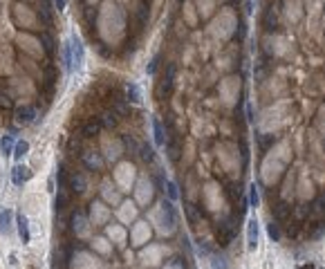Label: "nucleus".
Masks as SVG:
<instances>
[{"mask_svg":"<svg viewBox=\"0 0 325 269\" xmlns=\"http://www.w3.org/2000/svg\"><path fill=\"white\" fill-rule=\"evenodd\" d=\"M97 32L101 41L108 45H119L126 34V11L115 0H103L97 14Z\"/></svg>","mask_w":325,"mask_h":269,"instance_id":"1","label":"nucleus"},{"mask_svg":"<svg viewBox=\"0 0 325 269\" xmlns=\"http://www.w3.org/2000/svg\"><path fill=\"white\" fill-rule=\"evenodd\" d=\"M289 162H291L289 142H287V139H280V142L267 153V157L262 159V164H260V179H262V184H267V186L276 184L278 179H280V175H283L285 166H287Z\"/></svg>","mask_w":325,"mask_h":269,"instance_id":"2","label":"nucleus"},{"mask_svg":"<svg viewBox=\"0 0 325 269\" xmlns=\"http://www.w3.org/2000/svg\"><path fill=\"white\" fill-rule=\"evenodd\" d=\"M235 27H238V16H235V9L231 7H222L218 9V14L209 20V36L215 43H227L229 38L235 34Z\"/></svg>","mask_w":325,"mask_h":269,"instance_id":"3","label":"nucleus"},{"mask_svg":"<svg viewBox=\"0 0 325 269\" xmlns=\"http://www.w3.org/2000/svg\"><path fill=\"white\" fill-rule=\"evenodd\" d=\"M287 110H289L287 101H276V103H272L260 115V130L265 132V134L278 132L280 128L287 123Z\"/></svg>","mask_w":325,"mask_h":269,"instance_id":"4","label":"nucleus"},{"mask_svg":"<svg viewBox=\"0 0 325 269\" xmlns=\"http://www.w3.org/2000/svg\"><path fill=\"white\" fill-rule=\"evenodd\" d=\"M11 20L16 22V27H20V32L38 30V14L27 3H20V0H16L11 5Z\"/></svg>","mask_w":325,"mask_h":269,"instance_id":"5","label":"nucleus"},{"mask_svg":"<svg viewBox=\"0 0 325 269\" xmlns=\"http://www.w3.org/2000/svg\"><path fill=\"white\" fill-rule=\"evenodd\" d=\"M218 159H220L222 168L229 173V175H238L240 173V153H238V146L224 142L218 146Z\"/></svg>","mask_w":325,"mask_h":269,"instance_id":"6","label":"nucleus"},{"mask_svg":"<svg viewBox=\"0 0 325 269\" xmlns=\"http://www.w3.org/2000/svg\"><path fill=\"white\" fill-rule=\"evenodd\" d=\"M112 182L121 191H132L134 182H137V168H134L132 162H119L112 171Z\"/></svg>","mask_w":325,"mask_h":269,"instance_id":"7","label":"nucleus"},{"mask_svg":"<svg viewBox=\"0 0 325 269\" xmlns=\"http://www.w3.org/2000/svg\"><path fill=\"white\" fill-rule=\"evenodd\" d=\"M150 224H155L157 231H159L161 235H171L173 231H175V227H173V216H171L168 204L159 202L155 209H150Z\"/></svg>","mask_w":325,"mask_h":269,"instance_id":"8","label":"nucleus"},{"mask_svg":"<svg viewBox=\"0 0 325 269\" xmlns=\"http://www.w3.org/2000/svg\"><path fill=\"white\" fill-rule=\"evenodd\" d=\"M16 45L20 47V52L30 54L32 59H43V54H45L43 43L30 32H18V34H16Z\"/></svg>","mask_w":325,"mask_h":269,"instance_id":"9","label":"nucleus"},{"mask_svg":"<svg viewBox=\"0 0 325 269\" xmlns=\"http://www.w3.org/2000/svg\"><path fill=\"white\" fill-rule=\"evenodd\" d=\"M218 92H220V99L224 105H235V101L240 97V78L238 76H227L220 81V88H218Z\"/></svg>","mask_w":325,"mask_h":269,"instance_id":"10","label":"nucleus"},{"mask_svg":"<svg viewBox=\"0 0 325 269\" xmlns=\"http://www.w3.org/2000/svg\"><path fill=\"white\" fill-rule=\"evenodd\" d=\"M134 202H137V206H148L150 202L155 198V186L153 182H150V177H137V182H134Z\"/></svg>","mask_w":325,"mask_h":269,"instance_id":"11","label":"nucleus"},{"mask_svg":"<svg viewBox=\"0 0 325 269\" xmlns=\"http://www.w3.org/2000/svg\"><path fill=\"white\" fill-rule=\"evenodd\" d=\"M204 202H206V206H209L211 211H220L227 202H224V195H222V189H220V184L218 182H206L204 184Z\"/></svg>","mask_w":325,"mask_h":269,"instance_id":"12","label":"nucleus"},{"mask_svg":"<svg viewBox=\"0 0 325 269\" xmlns=\"http://www.w3.org/2000/svg\"><path fill=\"white\" fill-rule=\"evenodd\" d=\"M92 227H105L110 222V206L103 200H94L90 204V213H88Z\"/></svg>","mask_w":325,"mask_h":269,"instance_id":"13","label":"nucleus"},{"mask_svg":"<svg viewBox=\"0 0 325 269\" xmlns=\"http://www.w3.org/2000/svg\"><path fill=\"white\" fill-rule=\"evenodd\" d=\"M101 153H103L105 162H117L123 153V144L112 134H103L101 137Z\"/></svg>","mask_w":325,"mask_h":269,"instance_id":"14","label":"nucleus"},{"mask_svg":"<svg viewBox=\"0 0 325 269\" xmlns=\"http://www.w3.org/2000/svg\"><path fill=\"white\" fill-rule=\"evenodd\" d=\"M265 47H267V52H272L274 56H289L291 43H289L287 36L274 34V36H267L265 38Z\"/></svg>","mask_w":325,"mask_h":269,"instance_id":"15","label":"nucleus"},{"mask_svg":"<svg viewBox=\"0 0 325 269\" xmlns=\"http://www.w3.org/2000/svg\"><path fill=\"white\" fill-rule=\"evenodd\" d=\"M153 235V229H150V222L146 220H137L132 224V231H130V245L132 247H144Z\"/></svg>","mask_w":325,"mask_h":269,"instance_id":"16","label":"nucleus"},{"mask_svg":"<svg viewBox=\"0 0 325 269\" xmlns=\"http://www.w3.org/2000/svg\"><path fill=\"white\" fill-rule=\"evenodd\" d=\"M139 216V206L137 202L132 200H121V204L117 206V218H119L121 224H134Z\"/></svg>","mask_w":325,"mask_h":269,"instance_id":"17","label":"nucleus"},{"mask_svg":"<svg viewBox=\"0 0 325 269\" xmlns=\"http://www.w3.org/2000/svg\"><path fill=\"white\" fill-rule=\"evenodd\" d=\"M101 200L105 202V204L110 206H119L121 204V189L117 186L115 182H110V179H105L103 184H101Z\"/></svg>","mask_w":325,"mask_h":269,"instance_id":"18","label":"nucleus"},{"mask_svg":"<svg viewBox=\"0 0 325 269\" xmlns=\"http://www.w3.org/2000/svg\"><path fill=\"white\" fill-rule=\"evenodd\" d=\"M166 247H161V245H148L146 249L142 251V262L146 267H155V265H159L161 262V256L166 254Z\"/></svg>","mask_w":325,"mask_h":269,"instance_id":"19","label":"nucleus"},{"mask_svg":"<svg viewBox=\"0 0 325 269\" xmlns=\"http://www.w3.org/2000/svg\"><path fill=\"white\" fill-rule=\"evenodd\" d=\"M303 0H283V16L287 22H299L303 18Z\"/></svg>","mask_w":325,"mask_h":269,"instance_id":"20","label":"nucleus"},{"mask_svg":"<svg viewBox=\"0 0 325 269\" xmlns=\"http://www.w3.org/2000/svg\"><path fill=\"white\" fill-rule=\"evenodd\" d=\"M220 3H222V0H193L195 9H198V14H200V18H209V20L218 14Z\"/></svg>","mask_w":325,"mask_h":269,"instance_id":"21","label":"nucleus"},{"mask_svg":"<svg viewBox=\"0 0 325 269\" xmlns=\"http://www.w3.org/2000/svg\"><path fill=\"white\" fill-rule=\"evenodd\" d=\"M105 235L110 238V243H115L119 247H123L128 240V231L123 224H105Z\"/></svg>","mask_w":325,"mask_h":269,"instance_id":"22","label":"nucleus"},{"mask_svg":"<svg viewBox=\"0 0 325 269\" xmlns=\"http://www.w3.org/2000/svg\"><path fill=\"white\" fill-rule=\"evenodd\" d=\"M14 72V54L7 43L0 45V74H11Z\"/></svg>","mask_w":325,"mask_h":269,"instance_id":"23","label":"nucleus"},{"mask_svg":"<svg viewBox=\"0 0 325 269\" xmlns=\"http://www.w3.org/2000/svg\"><path fill=\"white\" fill-rule=\"evenodd\" d=\"M90 231H92V222H90V218L86 216H74V233L78 235V238H88Z\"/></svg>","mask_w":325,"mask_h":269,"instance_id":"24","label":"nucleus"},{"mask_svg":"<svg viewBox=\"0 0 325 269\" xmlns=\"http://www.w3.org/2000/svg\"><path fill=\"white\" fill-rule=\"evenodd\" d=\"M182 16H184V20H186V25H188V27H195V25L200 22V14H198V9H195L193 0H186V3H184V7H182Z\"/></svg>","mask_w":325,"mask_h":269,"instance_id":"25","label":"nucleus"},{"mask_svg":"<svg viewBox=\"0 0 325 269\" xmlns=\"http://www.w3.org/2000/svg\"><path fill=\"white\" fill-rule=\"evenodd\" d=\"M92 249L99 251V254H103V256L112 254L110 238H108V235H97V238H92Z\"/></svg>","mask_w":325,"mask_h":269,"instance_id":"26","label":"nucleus"},{"mask_svg":"<svg viewBox=\"0 0 325 269\" xmlns=\"http://www.w3.org/2000/svg\"><path fill=\"white\" fill-rule=\"evenodd\" d=\"M312 195H314L312 182H310V179H305V177H301V182H299V198L301 200H310Z\"/></svg>","mask_w":325,"mask_h":269,"instance_id":"27","label":"nucleus"},{"mask_svg":"<svg viewBox=\"0 0 325 269\" xmlns=\"http://www.w3.org/2000/svg\"><path fill=\"white\" fill-rule=\"evenodd\" d=\"M247 245H249V249H256V245H258V224H256V220H251L249 229H247Z\"/></svg>","mask_w":325,"mask_h":269,"instance_id":"28","label":"nucleus"},{"mask_svg":"<svg viewBox=\"0 0 325 269\" xmlns=\"http://www.w3.org/2000/svg\"><path fill=\"white\" fill-rule=\"evenodd\" d=\"M11 179H14L16 186H18V184H25L27 179H30V171H27L25 166H16L14 173H11Z\"/></svg>","mask_w":325,"mask_h":269,"instance_id":"29","label":"nucleus"},{"mask_svg":"<svg viewBox=\"0 0 325 269\" xmlns=\"http://www.w3.org/2000/svg\"><path fill=\"white\" fill-rule=\"evenodd\" d=\"M18 235L22 243H30V222H27L25 216H18Z\"/></svg>","mask_w":325,"mask_h":269,"instance_id":"30","label":"nucleus"},{"mask_svg":"<svg viewBox=\"0 0 325 269\" xmlns=\"http://www.w3.org/2000/svg\"><path fill=\"white\" fill-rule=\"evenodd\" d=\"M9 227H11V211L5 209V211H0V231L9 233Z\"/></svg>","mask_w":325,"mask_h":269,"instance_id":"31","label":"nucleus"},{"mask_svg":"<svg viewBox=\"0 0 325 269\" xmlns=\"http://www.w3.org/2000/svg\"><path fill=\"white\" fill-rule=\"evenodd\" d=\"M27 150H30V144H27L25 139H20V142H16V146H14V155H16V159H20V157H25V155H27Z\"/></svg>","mask_w":325,"mask_h":269,"instance_id":"32","label":"nucleus"},{"mask_svg":"<svg viewBox=\"0 0 325 269\" xmlns=\"http://www.w3.org/2000/svg\"><path fill=\"white\" fill-rule=\"evenodd\" d=\"M14 139H11V137H3V142H0V150H3V153L5 155H11V153H14Z\"/></svg>","mask_w":325,"mask_h":269,"instance_id":"33","label":"nucleus"},{"mask_svg":"<svg viewBox=\"0 0 325 269\" xmlns=\"http://www.w3.org/2000/svg\"><path fill=\"white\" fill-rule=\"evenodd\" d=\"M32 119H34V108H22V110H18V121L27 123V121H32Z\"/></svg>","mask_w":325,"mask_h":269,"instance_id":"34","label":"nucleus"},{"mask_svg":"<svg viewBox=\"0 0 325 269\" xmlns=\"http://www.w3.org/2000/svg\"><path fill=\"white\" fill-rule=\"evenodd\" d=\"M318 128H321L323 139H325V105H323L321 110H318Z\"/></svg>","mask_w":325,"mask_h":269,"instance_id":"35","label":"nucleus"},{"mask_svg":"<svg viewBox=\"0 0 325 269\" xmlns=\"http://www.w3.org/2000/svg\"><path fill=\"white\" fill-rule=\"evenodd\" d=\"M83 159H86V164H88V166H94V168H99V166H101V159H97L94 155H86Z\"/></svg>","mask_w":325,"mask_h":269,"instance_id":"36","label":"nucleus"},{"mask_svg":"<svg viewBox=\"0 0 325 269\" xmlns=\"http://www.w3.org/2000/svg\"><path fill=\"white\" fill-rule=\"evenodd\" d=\"M211 267H213V269H227V262H224V258H213V260H211Z\"/></svg>","mask_w":325,"mask_h":269,"instance_id":"37","label":"nucleus"},{"mask_svg":"<svg viewBox=\"0 0 325 269\" xmlns=\"http://www.w3.org/2000/svg\"><path fill=\"white\" fill-rule=\"evenodd\" d=\"M9 267H11V269H16V254H11V256H9Z\"/></svg>","mask_w":325,"mask_h":269,"instance_id":"38","label":"nucleus"},{"mask_svg":"<svg viewBox=\"0 0 325 269\" xmlns=\"http://www.w3.org/2000/svg\"><path fill=\"white\" fill-rule=\"evenodd\" d=\"M115 3H117V5H119V7H126V5H128V3H130V0H115Z\"/></svg>","mask_w":325,"mask_h":269,"instance_id":"39","label":"nucleus"},{"mask_svg":"<svg viewBox=\"0 0 325 269\" xmlns=\"http://www.w3.org/2000/svg\"><path fill=\"white\" fill-rule=\"evenodd\" d=\"M88 3H90V5H101L103 0H88Z\"/></svg>","mask_w":325,"mask_h":269,"instance_id":"40","label":"nucleus"},{"mask_svg":"<svg viewBox=\"0 0 325 269\" xmlns=\"http://www.w3.org/2000/svg\"><path fill=\"white\" fill-rule=\"evenodd\" d=\"M20 3H34V0H20Z\"/></svg>","mask_w":325,"mask_h":269,"instance_id":"41","label":"nucleus"},{"mask_svg":"<svg viewBox=\"0 0 325 269\" xmlns=\"http://www.w3.org/2000/svg\"><path fill=\"white\" fill-rule=\"evenodd\" d=\"M323 27H325V11H323Z\"/></svg>","mask_w":325,"mask_h":269,"instance_id":"42","label":"nucleus"},{"mask_svg":"<svg viewBox=\"0 0 325 269\" xmlns=\"http://www.w3.org/2000/svg\"><path fill=\"white\" fill-rule=\"evenodd\" d=\"M323 3H325V0H323Z\"/></svg>","mask_w":325,"mask_h":269,"instance_id":"43","label":"nucleus"}]
</instances>
